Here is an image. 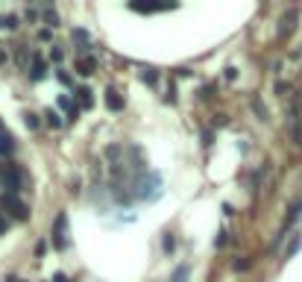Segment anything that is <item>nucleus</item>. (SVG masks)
Wrapping results in <instances>:
<instances>
[{"instance_id": "5701e85b", "label": "nucleus", "mask_w": 302, "mask_h": 282, "mask_svg": "<svg viewBox=\"0 0 302 282\" xmlns=\"http://www.w3.org/2000/svg\"><path fill=\"white\" fill-rule=\"evenodd\" d=\"M6 230H9V218H6V215H0V235H3Z\"/></svg>"}, {"instance_id": "f03ea898", "label": "nucleus", "mask_w": 302, "mask_h": 282, "mask_svg": "<svg viewBox=\"0 0 302 282\" xmlns=\"http://www.w3.org/2000/svg\"><path fill=\"white\" fill-rule=\"evenodd\" d=\"M0 206H3L15 221H26V218H29V206H26L21 197H15V194H0Z\"/></svg>"}, {"instance_id": "ddd939ff", "label": "nucleus", "mask_w": 302, "mask_h": 282, "mask_svg": "<svg viewBox=\"0 0 302 282\" xmlns=\"http://www.w3.org/2000/svg\"><path fill=\"white\" fill-rule=\"evenodd\" d=\"M141 79H144L147 85H159V74H156L153 68H147V71H141Z\"/></svg>"}, {"instance_id": "4468645a", "label": "nucleus", "mask_w": 302, "mask_h": 282, "mask_svg": "<svg viewBox=\"0 0 302 282\" xmlns=\"http://www.w3.org/2000/svg\"><path fill=\"white\" fill-rule=\"evenodd\" d=\"M41 15H44V21H47L50 26H56V24H59V15H56V9H50V6H47Z\"/></svg>"}, {"instance_id": "7ed1b4c3", "label": "nucleus", "mask_w": 302, "mask_h": 282, "mask_svg": "<svg viewBox=\"0 0 302 282\" xmlns=\"http://www.w3.org/2000/svg\"><path fill=\"white\" fill-rule=\"evenodd\" d=\"M53 247L56 250H65L68 247V218L65 212L56 215V227H53Z\"/></svg>"}, {"instance_id": "2eb2a0df", "label": "nucleus", "mask_w": 302, "mask_h": 282, "mask_svg": "<svg viewBox=\"0 0 302 282\" xmlns=\"http://www.w3.org/2000/svg\"><path fill=\"white\" fill-rule=\"evenodd\" d=\"M294 18H297V12H291V15H285V21H282V35L294 29Z\"/></svg>"}, {"instance_id": "a211bd4d", "label": "nucleus", "mask_w": 302, "mask_h": 282, "mask_svg": "<svg viewBox=\"0 0 302 282\" xmlns=\"http://www.w3.org/2000/svg\"><path fill=\"white\" fill-rule=\"evenodd\" d=\"M56 79H59L62 85H70V82H73V79H70V74H68L65 68H59V71H56Z\"/></svg>"}, {"instance_id": "423d86ee", "label": "nucleus", "mask_w": 302, "mask_h": 282, "mask_svg": "<svg viewBox=\"0 0 302 282\" xmlns=\"http://www.w3.org/2000/svg\"><path fill=\"white\" fill-rule=\"evenodd\" d=\"M32 79H44L47 77V62L41 59V53H32V68H29Z\"/></svg>"}, {"instance_id": "bb28decb", "label": "nucleus", "mask_w": 302, "mask_h": 282, "mask_svg": "<svg viewBox=\"0 0 302 282\" xmlns=\"http://www.w3.org/2000/svg\"><path fill=\"white\" fill-rule=\"evenodd\" d=\"M6 282H23V280H18V277H9V280H6Z\"/></svg>"}, {"instance_id": "f8f14e48", "label": "nucleus", "mask_w": 302, "mask_h": 282, "mask_svg": "<svg viewBox=\"0 0 302 282\" xmlns=\"http://www.w3.org/2000/svg\"><path fill=\"white\" fill-rule=\"evenodd\" d=\"M0 29H18V18L15 15H0Z\"/></svg>"}, {"instance_id": "0eeeda50", "label": "nucleus", "mask_w": 302, "mask_h": 282, "mask_svg": "<svg viewBox=\"0 0 302 282\" xmlns=\"http://www.w3.org/2000/svg\"><path fill=\"white\" fill-rule=\"evenodd\" d=\"M76 97H79V109H91L94 106V91L88 85H79L76 88Z\"/></svg>"}, {"instance_id": "4be33fe9", "label": "nucleus", "mask_w": 302, "mask_h": 282, "mask_svg": "<svg viewBox=\"0 0 302 282\" xmlns=\"http://www.w3.org/2000/svg\"><path fill=\"white\" fill-rule=\"evenodd\" d=\"M300 244H302V238H300V235H297V238H294V244H291V247H288V256H294V253H297V250H300Z\"/></svg>"}, {"instance_id": "9d476101", "label": "nucleus", "mask_w": 302, "mask_h": 282, "mask_svg": "<svg viewBox=\"0 0 302 282\" xmlns=\"http://www.w3.org/2000/svg\"><path fill=\"white\" fill-rule=\"evenodd\" d=\"M44 118H47V127H50V129H62V127H65L62 115H59V112H53V109H47V112H44Z\"/></svg>"}, {"instance_id": "b1692460", "label": "nucleus", "mask_w": 302, "mask_h": 282, "mask_svg": "<svg viewBox=\"0 0 302 282\" xmlns=\"http://www.w3.org/2000/svg\"><path fill=\"white\" fill-rule=\"evenodd\" d=\"M214 244H217V247H223V244H226V232H220V235L214 238Z\"/></svg>"}, {"instance_id": "f257e3e1", "label": "nucleus", "mask_w": 302, "mask_h": 282, "mask_svg": "<svg viewBox=\"0 0 302 282\" xmlns=\"http://www.w3.org/2000/svg\"><path fill=\"white\" fill-rule=\"evenodd\" d=\"M0 182H3V194H21L26 188V171L18 165H0Z\"/></svg>"}, {"instance_id": "1a4fd4ad", "label": "nucleus", "mask_w": 302, "mask_h": 282, "mask_svg": "<svg viewBox=\"0 0 302 282\" xmlns=\"http://www.w3.org/2000/svg\"><path fill=\"white\" fill-rule=\"evenodd\" d=\"M106 106H109L112 112H120V109H123V100H120V94H117L115 88L106 91Z\"/></svg>"}, {"instance_id": "393cba45", "label": "nucleus", "mask_w": 302, "mask_h": 282, "mask_svg": "<svg viewBox=\"0 0 302 282\" xmlns=\"http://www.w3.org/2000/svg\"><path fill=\"white\" fill-rule=\"evenodd\" d=\"M247 268H250V262H247V259H244V262H235V271H247Z\"/></svg>"}, {"instance_id": "dca6fc26", "label": "nucleus", "mask_w": 302, "mask_h": 282, "mask_svg": "<svg viewBox=\"0 0 302 282\" xmlns=\"http://www.w3.org/2000/svg\"><path fill=\"white\" fill-rule=\"evenodd\" d=\"M23 124H26L29 129H38V127H41V121H38V115H32V112H29V115H23Z\"/></svg>"}, {"instance_id": "412c9836", "label": "nucleus", "mask_w": 302, "mask_h": 282, "mask_svg": "<svg viewBox=\"0 0 302 282\" xmlns=\"http://www.w3.org/2000/svg\"><path fill=\"white\" fill-rule=\"evenodd\" d=\"M38 15H41L38 9H26V12H23V18H26V21H38Z\"/></svg>"}, {"instance_id": "a878e982", "label": "nucleus", "mask_w": 302, "mask_h": 282, "mask_svg": "<svg viewBox=\"0 0 302 282\" xmlns=\"http://www.w3.org/2000/svg\"><path fill=\"white\" fill-rule=\"evenodd\" d=\"M6 62H9V53H6V50H0V65H6Z\"/></svg>"}, {"instance_id": "20e7f679", "label": "nucleus", "mask_w": 302, "mask_h": 282, "mask_svg": "<svg viewBox=\"0 0 302 282\" xmlns=\"http://www.w3.org/2000/svg\"><path fill=\"white\" fill-rule=\"evenodd\" d=\"M56 106H59V109L65 112V118H68V121H76V118H79V106H76V103H73V100H70L68 94H59Z\"/></svg>"}, {"instance_id": "6ab92c4d", "label": "nucleus", "mask_w": 302, "mask_h": 282, "mask_svg": "<svg viewBox=\"0 0 302 282\" xmlns=\"http://www.w3.org/2000/svg\"><path fill=\"white\" fill-rule=\"evenodd\" d=\"M50 59H53V62L59 65V62L65 59V50H62V47H53V50H50Z\"/></svg>"}, {"instance_id": "9b49d317", "label": "nucleus", "mask_w": 302, "mask_h": 282, "mask_svg": "<svg viewBox=\"0 0 302 282\" xmlns=\"http://www.w3.org/2000/svg\"><path fill=\"white\" fill-rule=\"evenodd\" d=\"M12 153H15V141L9 132H3L0 135V156H12Z\"/></svg>"}, {"instance_id": "f3484780", "label": "nucleus", "mask_w": 302, "mask_h": 282, "mask_svg": "<svg viewBox=\"0 0 302 282\" xmlns=\"http://www.w3.org/2000/svg\"><path fill=\"white\" fill-rule=\"evenodd\" d=\"M15 59H18V65H21V68H26V47H21V44H18V50H15Z\"/></svg>"}, {"instance_id": "6e6552de", "label": "nucleus", "mask_w": 302, "mask_h": 282, "mask_svg": "<svg viewBox=\"0 0 302 282\" xmlns=\"http://www.w3.org/2000/svg\"><path fill=\"white\" fill-rule=\"evenodd\" d=\"M76 71H79L82 77L94 74V71H97V56H85V59H79V62H76Z\"/></svg>"}, {"instance_id": "aec40b11", "label": "nucleus", "mask_w": 302, "mask_h": 282, "mask_svg": "<svg viewBox=\"0 0 302 282\" xmlns=\"http://www.w3.org/2000/svg\"><path fill=\"white\" fill-rule=\"evenodd\" d=\"M185 277H188V268L182 265V268H176V274H173V282H185Z\"/></svg>"}, {"instance_id": "39448f33", "label": "nucleus", "mask_w": 302, "mask_h": 282, "mask_svg": "<svg viewBox=\"0 0 302 282\" xmlns=\"http://www.w3.org/2000/svg\"><path fill=\"white\" fill-rule=\"evenodd\" d=\"M73 44H76V56L85 59L88 50H91V41H88V32L85 29H73Z\"/></svg>"}]
</instances>
